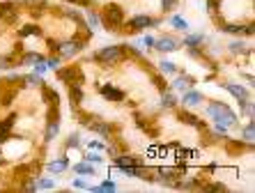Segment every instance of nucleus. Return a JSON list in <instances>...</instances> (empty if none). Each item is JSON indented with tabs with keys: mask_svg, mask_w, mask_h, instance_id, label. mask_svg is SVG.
I'll use <instances>...</instances> for the list:
<instances>
[{
	"mask_svg": "<svg viewBox=\"0 0 255 193\" xmlns=\"http://www.w3.org/2000/svg\"><path fill=\"white\" fill-rule=\"evenodd\" d=\"M101 25H104V30L108 32H122V28H125V9L118 5V2H106V5L101 7Z\"/></svg>",
	"mask_w": 255,
	"mask_h": 193,
	"instance_id": "1",
	"label": "nucleus"
},
{
	"mask_svg": "<svg viewBox=\"0 0 255 193\" xmlns=\"http://www.w3.org/2000/svg\"><path fill=\"white\" fill-rule=\"evenodd\" d=\"M92 60L97 65H101L104 69H111V67L127 60V44H113V46L99 48L97 53H92Z\"/></svg>",
	"mask_w": 255,
	"mask_h": 193,
	"instance_id": "2",
	"label": "nucleus"
},
{
	"mask_svg": "<svg viewBox=\"0 0 255 193\" xmlns=\"http://www.w3.org/2000/svg\"><path fill=\"white\" fill-rule=\"evenodd\" d=\"M205 115H207L209 120L219 122V124H226V127H230V129H235L239 124L237 113L223 101H212L207 108H205Z\"/></svg>",
	"mask_w": 255,
	"mask_h": 193,
	"instance_id": "3",
	"label": "nucleus"
},
{
	"mask_svg": "<svg viewBox=\"0 0 255 193\" xmlns=\"http://www.w3.org/2000/svg\"><path fill=\"white\" fill-rule=\"evenodd\" d=\"M53 46V53H58L62 60H71V58H76L81 55L88 48V37H69V39H60L58 44H51Z\"/></svg>",
	"mask_w": 255,
	"mask_h": 193,
	"instance_id": "4",
	"label": "nucleus"
},
{
	"mask_svg": "<svg viewBox=\"0 0 255 193\" xmlns=\"http://www.w3.org/2000/svg\"><path fill=\"white\" fill-rule=\"evenodd\" d=\"M163 23L161 16H149V14H136L125 21V28L122 32H131V35H140V32L149 30V28H159Z\"/></svg>",
	"mask_w": 255,
	"mask_h": 193,
	"instance_id": "5",
	"label": "nucleus"
},
{
	"mask_svg": "<svg viewBox=\"0 0 255 193\" xmlns=\"http://www.w3.org/2000/svg\"><path fill=\"white\" fill-rule=\"evenodd\" d=\"M205 44H207L205 32H184L182 46H186L191 58H205Z\"/></svg>",
	"mask_w": 255,
	"mask_h": 193,
	"instance_id": "6",
	"label": "nucleus"
},
{
	"mask_svg": "<svg viewBox=\"0 0 255 193\" xmlns=\"http://www.w3.org/2000/svg\"><path fill=\"white\" fill-rule=\"evenodd\" d=\"M55 79L69 88V85H83L85 76H83V69L74 65V67H58L55 69Z\"/></svg>",
	"mask_w": 255,
	"mask_h": 193,
	"instance_id": "7",
	"label": "nucleus"
},
{
	"mask_svg": "<svg viewBox=\"0 0 255 193\" xmlns=\"http://www.w3.org/2000/svg\"><path fill=\"white\" fill-rule=\"evenodd\" d=\"M221 32H226V35H237V37H253L255 35V23H232V21H223L219 25Z\"/></svg>",
	"mask_w": 255,
	"mask_h": 193,
	"instance_id": "8",
	"label": "nucleus"
},
{
	"mask_svg": "<svg viewBox=\"0 0 255 193\" xmlns=\"http://www.w3.org/2000/svg\"><path fill=\"white\" fill-rule=\"evenodd\" d=\"M182 48V39H177L175 35H161L159 39L154 42V48L152 51H156V53H175V51H179Z\"/></svg>",
	"mask_w": 255,
	"mask_h": 193,
	"instance_id": "9",
	"label": "nucleus"
},
{
	"mask_svg": "<svg viewBox=\"0 0 255 193\" xmlns=\"http://www.w3.org/2000/svg\"><path fill=\"white\" fill-rule=\"evenodd\" d=\"M97 90H99V95L104 96L106 101H111V103H122V101H127V92L122 90V88H118V85H113V83L97 85Z\"/></svg>",
	"mask_w": 255,
	"mask_h": 193,
	"instance_id": "10",
	"label": "nucleus"
},
{
	"mask_svg": "<svg viewBox=\"0 0 255 193\" xmlns=\"http://www.w3.org/2000/svg\"><path fill=\"white\" fill-rule=\"evenodd\" d=\"M177 110V108H175ZM177 117L182 122H184L186 127H193V129H198V131H205V129H209L207 127V122H202L200 117H198V115H193L191 113V108H184V106H182V108L177 110Z\"/></svg>",
	"mask_w": 255,
	"mask_h": 193,
	"instance_id": "11",
	"label": "nucleus"
},
{
	"mask_svg": "<svg viewBox=\"0 0 255 193\" xmlns=\"http://www.w3.org/2000/svg\"><path fill=\"white\" fill-rule=\"evenodd\" d=\"M202 101H205V95L198 92L196 88H189V90H184L182 96H179V103H182L184 108H198Z\"/></svg>",
	"mask_w": 255,
	"mask_h": 193,
	"instance_id": "12",
	"label": "nucleus"
},
{
	"mask_svg": "<svg viewBox=\"0 0 255 193\" xmlns=\"http://www.w3.org/2000/svg\"><path fill=\"white\" fill-rule=\"evenodd\" d=\"M142 159L138 157V154H129V152H120V154H115L113 157V166L118 170L122 168H129V166H142Z\"/></svg>",
	"mask_w": 255,
	"mask_h": 193,
	"instance_id": "13",
	"label": "nucleus"
},
{
	"mask_svg": "<svg viewBox=\"0 0 255 193\" xmlns=\"http://www.w3.org/2000/svg\"><path fill=\"white\" fill-rule=\"evenodd\" d=\"M196 85V81H193V76H189V74H184V72H177L175 76H172V81H170V90H175V92H184V90H189V88H193Z\"/></svg>",
	"mask_w": 255,
	"mask_h": 193,
	"instance_id": "14",
	"label": "nucleus"
},
{
	"mask_svg": "<svg viewBox=\"0 0 255 193\" xmlns=\"http://www.w3.org/2000/svg\"><path fill=\"white\" fill-rule=\"evenodd\" d=\"M159 106L163 110H175L179 106V96L175 90H170V88H166V90H161V101Z\"/></svg>",
	"mask_w": 255,
	"mask_h": 193,
	"instance_id": "15",
	"label": "nucleus"
},
{
	"mask_svg": "<svg viewBox=\"0 0 255 193\" xmlns=\"http://www.w3.org/2000/svg\"><path fill=\"white\" fill-rule=\"evenodd\" d=\"M0 18L5 21V23H14L18 18V5L16 2H0Z\"/></svg>",
	"mask_w": 255,
	"mask_h": 193,
	"instance_id": "16",
	"label": "nucleus"
},
{
	"mask_svg": "<svg viewBox=\"0 0 255 193\" xmlns=\"http://www.w3.org/2000/svg\"><path fill=\"white\" fill-rule=\"evenodd\" d=\"M69 157L67 154H62V157H58V159H53V161H48L46 163V170L51 173V175H62L65 170H69Z\"/></svg>",
	"mask_w": 255,
	"mask_h": 193,
	"instance_id": "17",
	"label": "nucleus"
},
{
	"mask_svg": "<svg viewBox=\"0 0 255 193\" xmlns=\"http://www.w3.org/2000/svg\"><path fill=\"white\" fill-rule=\"evenodd\" d=\"M60 133V117H48L46 120V129H44V143L51 145Z\"/></svg>",
	"mask_w": 255,
	"mask_h": 193,
	"instance_id": "18",
	"label": "nucleus"
},
{
	"mask_svg": "<svg viewBox=\"0 0 255 193\" xmlns=\"http://www.w3.org/2000/svg\"><path fill=\"white\" fill-rule=\"evenodd\" d=\"M226 48H228V53L235 55V58H239V55H251V53H253V48H251L249 44L244 42L242 37H239V39H235V42H230Z\"/></svg>",
	"mask_w": 255,
	"mask_h": 193,
	"instance_id": "19",
	"label": "nucleus"
},
{
	"mask_svg": "<svg viewBox=\"0 0 255 193\" xmlns=\"http://www.w3.org/2000/svg\"><path fill=\"white\" fill-rule=\"evenodd\" d=\"M44 60H46V55H44V53H39V51H25V53H21V55H18L16 65L32 67V65H37V62H44Z\"/></svg>",
	"mask_w": 255,
	"mask_h": 193,
	"instance_id": "20",
	"label": "nucleus"
},
{
	"mask_svg": "<svg viewBox=\"0 0 255 193\" xmlns=\"http://www.w3.org/2000/svg\"><path fill=\"white\" fill-rule=\"evenodd\" d=\"M223 88H226L228 92H230L232 96H235V99H246V96H251V92H249V88H246V85H242V83H232V81H226V83H223Z\"/></svg>",
	"mask_w": 255,
	"mask_h": 193,
	"instance_id": "21",
	"label": "nucleus"
},
{
	"mask_svg": "<svg viewBox=\"0 0 255 193\" xmlns=\"http://www.w3.org/2000/svg\"><path fill=\"white\" fill-rule=\"evenodd\" d=\"M42 96H44V103H48V106H60V95H58V90H53L48 83H44L42 88Z\"/></svg>",
	"mask_w": 255,
	"mask_h": 193,
	"instance_id": "22",
	"label": "nucleus"
},
{
	"mask_svg": "<svg viewBox=\"0 0 255 193\" xmlns=\"http://www.w3.org/2000/svg\"><path fill=\"white\" fill-rule=\"evenodd\" d=\"M85 99V92H83V85H69V103L74 108H81V103Z\"/></svg>",
	"mask_w": 255,
	"mask_h": 193,
	"instance_id": "23",
	"label": "nucleus"
},
{
	"mask_svg": "<svg viewBox=\"0 0 255 193\" xmlns=\"http://www.w3.org/2000/svg\"><path fill=\"white\" fill-rule=\"evenodd\" d=\"M166 21H168V25H170V28H175V30H179V32H189L191 30L189 21H186V18H182L179 14H170Z\"/></svg>",
	"mask_w": 255,
	"mask_h": 193,
	"instance_id": "24",
	"label": "nucleus"
},
{
	"mask_svg": "<svg viewBox=\"0 0 255 193\" xmlns=\"http://www.w3.org/2000/svg\"><path fill=\"white\" fill-rule=\"evenodd\" d=\"M21 83L25 85V88H42L46 81H44V76H39V74H21Z\"/></svg>",
	"mask_w": 255,
	"mask_h": 193,
	"instance_id": "25",
	"label": "nucleus"
},
{
	"mask_svg": "<svg viewBox=\"0 0 255 193\" xmlns=\"http://www.w3.org/2000/svg\"><path fill=\"white\" fill-rule=\"evenodd\" d=\"M71 170H74V175H81V177H90V175H95V166L88 161H78L74 163V166H69Z\"/></svg>",
	"mask_w": 255,
	"mask_h": 193,
	"instance_id": "26",
	"label": "nucleus"
},
{
	"mask_svg": "<svg viewBox=\"0 0 255 193\" xmlns=\"http://www.w3.org/2000/svg\"><path fill=\"white\" fill-rule=\"evenodd\" d=\"M156 69H159V74H163L166 79H168V76H170V79H172V76H175V74L179 72V67L175 65V62H172V60H159V65H156Z\"/></svg>",
	"mask_w": 255,
	"mask_h": 193,
	"instance_id": "27",
	"label": "nucleus"
},
{
	"mask_svg": "<svg viewBox=\"0 0 255 193\" xmlns=\"http://www.w3.org/2000/svg\"><path fill=\"white\" fill-rule=\"evenodd\" d=\"M242 140L246 145H253V140H255V120L253 117L242 127Z\"/></svg>",
	"mask_w": 255,
	"mask_h": 193,
	"instance_id": "28",
	"label": "nucleus"
},
{
	"mask_svg": "<svg viewBox=\"0 0 255 193\" xmlns=\"http://www.w3.org/2000/svg\"><path fill=\"white\" fill-rule=\"evenodd\" d=\"M88 191L92 193H111V191H118V184H115L113 180H104L101 184H92V187H88Z\"/></svg>",
	"mask_w": 255,
	"mask_h": 193,
	"instance_id": "29",
	"label": "nucleus"
},
{
	"mask_svg": "<svg viewBox=\"0 0 255 193\" xmlns=\"http://www.w3.org/2000/svg\"><path fill=\"white\" fill-rule=\"evenodd\" d=\"M32 182H35L37 191H53V189H55V182L51 180V177H39V175H35V177H32Z\"/></svg>",
	"mask_w": 255,
	"mask_h": 193,
	"instance_id": "30",
	"label": "nucleus"
},
{
	"mask_svg": "<svg viewBox=\"0 0 255 193\" xmlns=\"http://www.w3.org/2000/svg\"><path fill=\"white\" fill-rule=\"evenodd\" d=\"M85 23H88V28L92 32L97 30L101 25V16H99V12H95V9H88V14H85Z\"/></svg>",
	"mask_w": 255,
	"mask_h": 193,
	"instance_id": "31",
	"label": "nucleus"
},
{
	"mask_svg": "<svg viewBox=\"0 0 255 193\" xmlns=\"http://www.w3.org/2000/svg\"><path fill=\"white\" fill-rule=\"evenodd\" d=\"M200 191H214V193H226L228 191V187L223 184V182H202V187H200Z\"/></svg>",
	"mask_w": 255,
	"mask_h": 193,
	"instance_id": "32",
	"label": "nucleus"
},
{
	"mask_svg": "<svg viewBox=\"0 0 255 193\" xmlns=\"http://www.w3.org/2000/svg\"><path fill=\"white\" fill-rule=\"evenodd\" d=\"M253 101H251V96H246V99H239V113L244 115V117H253Z\"/></svg>",
	"mask_w": 255,
	"mask_h": 193,
	"instance_id": "33",
	"label": "nucleus"
},
{
	"mask_svg": "<svg viewBox=\"0 0 255 193\" xmlns=\"http://www.w3.org/2000/svg\"><path fill=\"white\" fill-rule=\"evenodd\" d=\"M83 161H88V163H92V166H99V163H104L106 159L101 157L97 150H90V152H85V157H83Z\"/></svg>",
	"mask_w": 255,
	"mask_h": 193,
	"instance_id": "34",
	"label": "nucleus"
},
{
	"mask_svg": "<svg viewBox=\"0 0 255 193\" xmlns=\"http://www.w3.org/2000/svg\"><path fill=\"white\" fill-rule=\"evenodd\" d=\"M74 147H81V133H69V136H67V140H65V150H74Z\"/></svg>",
	"mask_w": 255,
	"mask_h": 193,
	"instance_id": "35",
	"label": "nucleus"
},
{
	"mask_svg": "<svg viewBox=\"0 0 255 193\" xmlns=\"http://www.w3.org/2000/svg\"><path fill=\"white\" fill-rule=\"evenodd\" d=\"M32 35H42L39 25H23V28L18 30V37H21V39H25V37H32Z\"/></svg>",
	"mask_w": 255,
	"mask_h": 193,
	"instance_id": "36",
	"label": "nucleus"
},
{
	"mask_svg": "<svg viewBox=\"0 0 255 193\" xmlns=\"http://www.w3.org/2000/svg\"><path fill=\"white\" fill-rule=\"evenodd\" d=\"M205 9H207L209 16L221 12V0H205Z\"/></svg>",
	"mask_w": 255,
	"mask_h": 193,
	"instance_id": "37",
	"label": "nucleus"
},
{
	"mask_svg": "<svg viewBox=\"0 0 255 193\" xmlns=\"http://www.w3.org/2000/svg\"><path fill=\"white\" fill-rule=\"evenodd\" d=\"M12 67H16V60H14L12 55H0V72H7Z\"/></svg>",
	"mask_w": 255,
	"mask_h": 193,
	"instance_id": "38",
	"label": "nucleus"
},
{
	"mask_svg": "<svg viewBox=\"0 0 255 193\" xmlns=\"http://www.w3.org/2000/svg\"><path fill=\"white\" fill-rule=\"evenodd\" d=\"M179 5V0H159V7L161 12L168 14V12H175V7Z\"/></svg>",
	"mask_w": 255,
	"mask_h": 193,
	"instance_id": "39",
	"label": "nucleus"
},
{
	"mask_svg": "<svg viewBox=\"0 0 255 193\" xmlns=\"http://www.w3.org/2000/svg\"><path fill=\"white\" fill-rule=\"evenodd\" d=\"M46 67H48V69H53V72H55L58 67H62V58H60L58 53L48 55V58H46Z\"/></svg>",
	"mask_w": 255,
	"mask_h": 193,
	"instance_id": "40",
	"label": "nucleus"
},
{
	"mask_svg": "<svg viewBox=\"0 0 255 193\" xmlns=\"http://www.w3.org/2000/svg\"><path fill=\"white\" fill-rule=\"evenodd\" d=\"M152 81H154V88H156V90H166V88H168V85H166V76H163V74H159V72H156V74H152Z\"/></svg>",
	"mask_w": 255,
	"mask_h": 193,
	"instance_id": "41",
	"label": "nucleus"
},
{
	"mask_svg": "<svg viewBox=\"0 0 255 193\" xmlns=\"http://www.w3.org/2000/svg\"><path fill=\"white\" fill-rule=\"evenodd\" d=\"M71 187H74V189H78V191H88V187H90V184L83 180V177H74V182H71Z\"/></svg>",
	"mask_w": 255,
	"mask_h": 193,
	"instance_id": "42",
	"label": "nucleus"
},
{
	"mask_svg": "<svg viewBox=\"0 0 255 193\" xmlns=\"http://www.w3.org/2000/svg\"><path fill=\"white\" fill-rule=\"evenodd\" d=\"M106 145L108 143H104V140H90L88 147L90 150H97V152H106Z\"/></svg>",
	"mask_w": 255,
	"mask_h": 193,
	"instance_id": "43",
	"label": "nucleus"
},
{
	"mask_svg": "<svg viewBox=\"0 0 255 193\" xmlns=\"http://www.w3.org/2000/svg\"><path fill=\"white\" fill-rule=\"evenodd\" d=\"M32 72H35V74H39V76H44V74L48 72L46 60H44V62H37V65H32Z\"/></svg>",
	"mask_w": 255,
	"mask_h": 193,
	"instance_id": "44",
	"label": "nucleus"
},
{
	"mask_svg": "<svg viewBox=\"0 0 255 193\" xmlns=\"http://www.w3.org/2000/svg\"><path fill=\"white\" fill-rule=\"evenodd\" d=\"M154 42H156V37H152V35H145V37H142V46H145V48H149V51H152V48H154Z\"/></svg>",
	"mask_w": 255,
	"mask_h": 193,
	"instance_id": "45",
	"label": "nucleus"
},
{
	"mask_svg": "<svg viewBox=\"0 0 255 193\" xmlns=\"http://www.w3.org/2000/svg\"><path fill=\"white\" fill-rule=\"evenodd\" d=\"M67 2H71V5H76V7H92L95 5V0H67Z\"/></svg>",
	"mask_w": 255,
	"mask_h": 193,
	"instance_id": "46",
	"label": "nucleus"
},
{
	"mask_svg": "<svg viewBox=\"0 0 255 193\" xmlns=\"http://www.w3.org/2000/svg\"><path fill=\"white\" fill-rule=\"evenodd\" d=\"M5 81L7 83H21V74H9Z\"/></svg>",
	"mask_w": 255,
	"mask_h": 193,
	"instance_id": "47",
	"label": "nucleus"
}]
</instances>
